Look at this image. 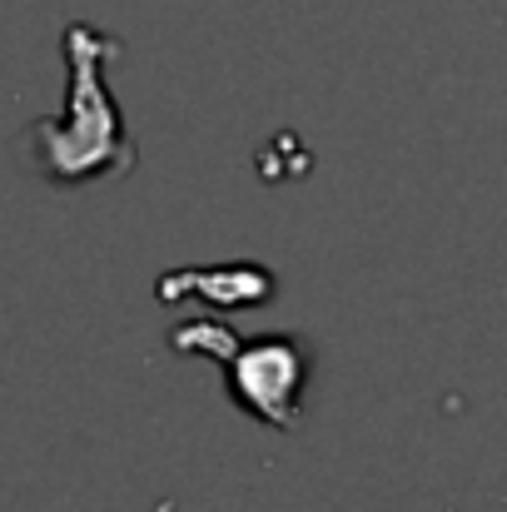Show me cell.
Returning a JSON list of instances; mask_svg holds the SVG:
<instances>
[{
	"mask_svg": "<svg viewBox=\"0 0 507 512\" xmlns=\"http://www.w3.org/2000/svg\"><path fill=\"white\" fill-rule=\"evenodd\" d=\"M229 368V388L234 398L259 413L274 428H294L299 418V393H304V373L309 358L294 339H254V343H234V353L224 358Z\"/></svg>",
	"mask_w": 507,
	"mask_h": 512,
	"instance_id": "obj_2",
	"label": "cell"
},
{
	"mask_svg": "<svg viewBox=\"0 0 507 512\" xmlns=\"http://www.w3.org/2000/svg\"><path fill=\"white\" fill-rule=\"evenodd\" d=\"M115 50L105 45L95 30L75 25L65 35V55H70V95L65 110L55 120L30 125V155L35 170L55 184H85L100 174L130 170V140L115 110V95L100 85V55Z\"/></svg>",
	"mask_w": 507,
	"mask_h": 512,
	"instance_id": "obj_1",
	"label": "cell"
}]
</instances>
